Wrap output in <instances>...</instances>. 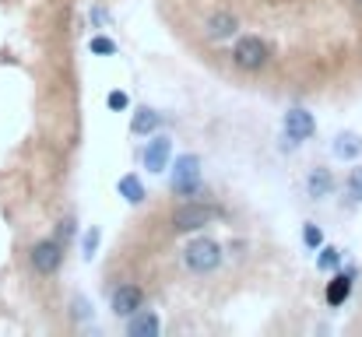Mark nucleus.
I'll list each match as a JSON object with an SVG mask.
<instances>
[{
	"label": "nucleus",
	"mask_w": 362,
	"mask_h": 337,
	"mask_svg": "<svg viewBox=\"0 0 362 337\" xmlns=\"http://www.w3.org/2000/svg\"><path fill=\"white\" fill-rule=\"evenodd\" d=\"M183 267H187L190 274H197V278L215 274V271L222 267V246H218L215 239H208V235L190 239V242L183 246Z\"/></svg>",
	"instance_id": "f257e3e1"
},
{
	"label": "nucleus",
	"mask_w": 362,
	"mask_h": 337,
	"mask_svg": "<svg viewBox=\"0 0 362 337\" xmlns=\"http://www.w3.org/2000/svg\"><path fill=\"white\" fill-rule=\"evenodd\" d=\"M99 239H103V232L92 225L85 235H81V253H85V260H92L95 256V249H99Z\"/></svg>",
	"instance_id": "dca6fc26"
},
{
	"label": "nucleus",
	"mask_w": 362,
	"mask_h": 337,
	"mask_svg": "<svg viewBox=\"0 0 362 337\" xmlns=\"http://www.w3.org/2000/svg\"><path fill=\"white\" fill-rule=\"evenodd\" d=\"M267 60H271V49H267V42L260 35H243V39H236V46H233V67H240L246 74H257V71L267 67Z\"/></svg>",
	"instance_id": "7ed1b4c3"
},
{
	"label": "nucleus",
	"mask_w": 362,
	"mask_h": 337,
	"mask_svg": "<svg viewBox=\"0 0 362 337\" xmlns=\"http://www.w3.org/2000/svg\"><path fill=\"white\" fill-rule=\"evenodd\" d=\"M236 28H240V21H236V14H233V11H215V14L204 21V35H208V39H215V42L233 39V35H236Z\"/></svg>",
	"instance_id": "1a4fd4ad"
},
{
	"label": "nucleus",
	"mask_w": 362,
	"mask_h": 337,
	"mask_svg": "<svg viewBox=\"0 0 362 337\" xmlns=\"http://www.w3.org/2000/svg\"><path fill=\"white\" fill-rule=\"evenodd\" d=\"M28 264H32L35 274L53 278V274L60 271V264H64V242H60V239H39V242H32Z\"/></svg>",
	"instance_id": "20e7f679"
},
{
	"label": "nucleus",
	"mask_w": 362,
	"mask_h": 337,
	"mask_svg": "<svg viewBox=\"0 0 362 337\" xmlns=\"http://www.w3.org/2000/svg\"><path fill=\"white\" fill-rule=\"evenodd\" d=\"M158 331H162V320L151 309H141L127 320V334L130 337H158Z\"/></svg>",
	"instance_id": "9b49d317"
},
{
	"label": "nucleus",
	"mask_w": 362,
	"mask_h": 337,
	"mask_svg": "<svg viewBox=\"0 0 362 337\" xmlns=\"http://www.w3.org/2000/svg\"><path fill=\"white\" fill-rule=\"evenodd\" d=\"M331 151H334V158L352 162V158H359V155H362V137H359V134H352V130H345V134H338V137H334Z\"/></svg>",
	"instance_id": "f8f14e48"
},
{
	"label": "nucleus",
	"mask_w": 362,
	"mask_h": 337,
	"mask_svg": "<svg viewBox=\"0 0 362 337\" xmlns=\"http://www.w3.org/2000/svg\"><path fill=\"white\" fill-rule=\"evenodd\" d=\"M57 232H60V239L67 242V239L74 235V218H64V222H60V228H57Z\"/></svg>",
	"instance_id": "4be33fe9"
},
{
	"label": "nucleus",
	"mask_w": 362,
	"mask_h": 337,
	"mask_svg": "<svg viewBox=\"0 0 362 337\" xmlns=\"http://www.w3.org/2000/svg\"><path fill=\"white\" fill-rule=\"evenodd\" d=\"M88 49H92V53H99V57H113V53H117V42H113L110 35H92Z\"/></svg>",
	"instance_id": "a211bd4d"
},
{
	"label": "nucleus",
	"mask_w": 362,
	"mask_h": 337,
	"mask_svg": "<svg viewBox=\"0 0 362 337\" xmlns=\"http://www.w3.org/2000/svg\"><path fill=\"white\" fill-rule=\"evenodd\" d=\"M74 320H88V302L85 299H74Z\"/></svg>",
	"instance_id": "5701e85b"
},
{
	"label": "nucleus",
	"mask_w": 362,
	"mask_h": 337,
	"mask_svg": "<svg viewBox=\"0 0 362 337\" xmlns=\"http://www.w3.org/2000/svg\"><path fill=\"white\" fill-rule=\"evenodd\" d=\"M352 271H345V274H334V281L327 285V306H345L349 302V295H352Z\"/></svg>",
	"instance_id": "ddd939ff"
},
{
	"label": "nucleus",
	"mask_w": 362,
	"mask_h": 337,
	"mask_svg": "<svg viewBox=\"0 0 362 337\" xmlns=\"http://www.w3.org/2000/svg\"><path fill=\"white\" fill-rule=\"evenodd\" d=\"M173 194L180 197H194L201 190V158L197 155H180L173 165Z\"/></svg>",
	"instance_id": "39448f33"
},
{
	"label": "nucleus",
	"mask_w": 362,
	"mask_h": 337,
	"mask_svg": "<svg viewBox=\"0 0 362 337\" xmlns=\"http://www.w3.org/2000/svg\"><path fill=\"white\" fill-rule=\"evenodd\" d=\"M341 264V253L334 249V246H320V256H317V267L320 271H334Z\"/></svg>",
	"instance_id": "f3484780"
},
{
	"label": "nucleus",
	"mask_w": 362,
	"mask_h": 337,
	"mask_svg": "<svg viewBox=\"0 0 362 337\" xmlns=\"http://www.w3.org/2000/svg\"><path fill=\"white\" fill-rule=\"evenodd\" d=\"M331 194H334V176H331V169H324V165L310 169V176H306V197H310V201H324V197H331Z\"/></svg>",
	"instance_id": "9d476101"
},
{
	"label": "nucleus",
	"mask_w": 362,
	"mask_h": 337,
	"mask_svg": "<svg viewBox=\"0 0 362 337\" xmlns=\"http://www.w3.org/2000/svg\"><path fill=\"white\" fill-rule=\"evenodd\" d=\"M349 197H352V201H362V165L352 169V176H349Z\"/></svg>",
	"instance_id": "aec40b11"
},
{
	"label": "nucleus",
	"mask_w": 362,
	"mask_h": 337,
	"mask_svg": "<svg viewBox=\"0 0 362 337\" xmlns=\"http://www.w3.org/2000/svg\"><path fill=\"white\" fill-rule=\"evenodd\" d=\"M169 155H173V141H169L165 134L151 137L148 148H144V165H148V172H165V169H169Z\"/></svg>",
	"instance_id": "6e6552de"
},
{
	"label": "nucleus",
	"mask_w": 362,
	"mask_h": 337,
	"mask_svg": "<svg viewBox=\"0 0 362 337\" xmlns=\"http://www.w3.org/2000/svg\"><path fill=\"white\" fill-rule=\"evenodd\" d=\"M356 4H359V7H362V0H356Z\"/></svg>",
	"instance_id": "b1692460"
},
{
	"label": "nucleus",
	"mask_w": 362,
	"mask_h": 337,
	"mask_svg": "<svg viewBox=\"0 0 362 337\" xmlns=\"http://www.w3.org/2000/svg\"><path fill=\"white\" fill-rule=\"evenodd\" d=\"M110 309H113V317H123V320H130L134 313H141L144 309V292L137 288V285H120V288H113V295H110Z\"/></svg>",
	"instance_id": "0eeeda50"
},
{
	"label": "nucleus",
	"mask_w": 362,
	"mask_h": 337,
	"mask_svg": "<svg viewBox=\"0 0 362 337\" xmlns=\"http://www.w3.org/2000/svg\"><path fill=\"white\" fill-rule=\"evenodd\" d=\"M222 215V208H215V204H201V201H183L176 211H173V232H197V228H204V225H211L215 218Z\"/></svg>",
	"instance_id": "f03ea898"
},
{
	"label": "nucleus",
	"mask_w": 362,
	"mask_h": 337,
	"mask_svg": "<svg viewBox=\"0 0 362 337\" xmlns=\"http://www.w3.org/2000/svg\"><path fill=\"white\" fill-rule=\"evenodd\" d=\"M281 130H285L288 144L296 148V144H303V141H310V137L317 134V119H313V112H310V110L292 106V110L281 116Z\"/></svg>",
	"instance_id": "423d86ee"
},
{
	"label": "nucleus",
	"mask_w": 362,
	"mask_h": 337,
	"mask_svg": "<svg viewBox=\"0 0 362 337\" xmlns=\"http://www.w3.org/2000/svg\"><path fill=\"white\" fill-rule=\"evenodd\" d=\"M303 242H306V249H320V246H324V232L313 222H306L303 225Z\"/></svg>",
	"instance_id": "6ab92c4d"
},
{
	"label": "nucleus",
	"mask_w": 362,
	"mask_h": 337,
	"mask_svg": "<svg viewBox=\"0 0 362 337\" xmlns=\"http://www.w3.org/2000/svg\"><path fill=\"white\" fill-rule=\"evenodd\" d=\"M106 106H110L113 112H120V110L130 106V99H127V92H110V95H106Z\"/></svg>",
	"instance_id": "412c9836"
},
{
	"label": "nucleus",
	"mask_w": 362,
	"mask_h": 337,
	"mask_svg": "<svg viewBox=\"0 0 362 337\" xmlns=\"http://www.w3.org/2000/svg\"><path fill=\"white\" fill-rule=\"evenodd\" d=\"M117 190H120V197L127 201V204H141V201H144V187H141V179H137L134 172H127V176H120Z\"/></svg>",
	"instance_id": "2eb2a0df"
},
{
	"label": "nucleus",
	"mask_w": 362,
	"mask_h": 337,
	"mask_svg": "<svg viewBox=\"0 0 362 337\" xmlns=\"http://www.w3.org/2000/svg\"><path fill=\"white\" fill-rule=\"evenodd\" d=\"M158 123H162V116H158L155 110H148V106H144V110L134 112V119H130V130H134L137 137H148V134H155V130H158Z\"/></svg>",
	"instance_id": "4468645a"
}]
</instances>
